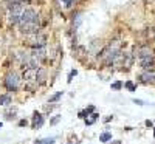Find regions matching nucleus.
Masks as SVG:
<instances>
[{"instance_id":"obj_23","label":"nucleus","mask_w":155,"mask_h":144,"mask_svg":"<svg viewBox=\"0 0 155 144\" xmlns=\"http://www.w3.org/2000/svg\"><path fill=\"white\" fill-rule=\"evenodd\" d=\"M146 126H147V127H152L154 124H152V121H149V119H147V121H146Z\"/></svg>"},{"instance_id":"obj_14","label":"nucleus","mask_w":155,"mask_h":144,"mask_svg":"<svg viewBox=\"0 0 155 144\" xmlns=\"http://www.w3.org/2000/svg\"><path fill=\"white\" fill-rule=\"evenodd\" d=\"M110 140H112V133H110V132H104V133H101V136H99V141L101 143H109Z\"/></svg>"},{"instance_id":"obj_1","label":"nucleus","mask_w":155,"mask_h":144,"mask_svg":"<svg viewBox=\"0 0 155 144\" xmlns=\"http://www.w3.org/2000/svg\"><path fill=\"white\" fill-rule=\"evenodd\" d=\"M119 53H121V40H112L101 53H99V59H101L102 64L112 65V62Z\"/></svg>"},{"instance_id":"obj_2","label":"nucleus","mask_w":155,"mask_h":144,"mask_svg":"<svg viewBox=\"0 0 155 144\" xmlns=\"http://www.w3.org/2000/svg\"><path fill=\"white\" fill-rule=\"evenodd\" d=\"M19 28L23 34H28V36L34 34V33H39V30H41V17L37 16V17L22 22V23H19Z\"/></svg>"},{"instance_id":"obj_4","label":"nucleus","mask_w":155,"mask_h":144,"mask_svg":"<svg viewBox=\"0 0 155 144\" xmlns=\"http://www.w3.org/2000/svg\"><path fill=\"white\" fill-rule=\"evenodd\" d=\"M20 82H22V79H20L19 73H16V71H9V73L5 76V87H6L8 92L19 90Z\"/></svg>"},{"instance_id":"obj_22","label":"nucleus","mask_w":155,"mask_h":144,"mask_svg":"<svg viewBox=\"0 0 155 144\" xmlns=\"http://www.w3.org/2000/svg\"><path fill=\"white\" fill-rule=\"evenodd\" d=\"M19 126H20V127H23V126H26V121H25V119H22V121H20V123H19Z\"/></svg>"},{"instance_id":"obj_25","label":"nucleus","mask_w":155,"mask_h":144,"mask_svg":"<svg viewBox=\"0 0 155 144\" xmlns=\"http://www.w3.org/2000/svg\"><path fill=\"white\" fill-rule=\"evenodd\" d=\"M110 144H121V141H115V143H110Z\"/></svg>"},{"instance_id":"obj_13","label":"nucleus","mask_w":155,"mask_h":144,"mask_svg":"<svg viewBox=\"0 0 155 144\" xmlns=\"http://www.w3.org/2000/svg\"><path fill=\"white\" fill-rule=\"evenodd\" d=\"M54 141H56V138L51 136V138H42V140H36L34 144H53Z\"/></svg>"},{"instance_id":"obj_26","label":"nucleus","mask_w":155,"mask_h":144,"mask_svg":"<svg viewBox=\"0 0 155 144\" xmlns=\"http://www.w3.org/2000/svg\"><path fill=\"white\" fill-rule=\"evenodd\" d=\"M154 129H155V127H154ZM154 136H155V130H154Z\"/></svg>"},{"instance_id":"obj_16","label":"nucleus","mask_w":155,"mask_h":144,"mask_svg":"<svg viewBox=\"0 0 155 144\" xmlns=\"http://www.w3.org/2000/svg\"><path fill=\"white\" fill-rule=\"evenodd\" d=\"M62 95H64V92H58V93H56V95H53L51 98H50V99H48V102H51V104H53V102H58V101H59V99H60V98H62Z\"/></svg>"},{"instance_id":"obj_8","label":"nucleus","mask_w":155,"mask_h":144,"mask_svg":"<svg viewBox=\"0 0 155 144\" xmlns=\"http://www.w3.org/2000/svg\"><path fill=\"white\" fill-rule=\"evenodd\" d=\"M140 64H141V68L143 70H152L155 67V57L154 56L143 57V59H140Z\"/></svg>"},{"instance_id":"obj_15","label":"nucleus","mask_w":155,"mask_h":144,"mask_svg":"<svg viewBox=\"0 0 155 144\" xmlns=\"http://www.w3.org/2000/svg\"><path fill=\"white\" fill-rule=\"evenodd\" d=\"M88 116H90V118H85V124H87V126H92V124L98 119V116H99V115H98V113H90Z\"/></svg>"},{"instance_id":"obj_11","label":"nucleus","mask_w":155,"mask_h":144,"mask_svg":"<svg viewBox=\"0 0 155 144\" xmlns=\"http://www.w3.org/2000/svg\"><path fill=\"white\" fill-rule=\"evenodd\" d=\"M11 102H13L11 95H2L0 96V106H9Z\"/></svg>"},{"instance_id":"obj_6","label":"nucleus","mask_w":155,"mask_h":144,"mask_svg":"<svg viewBox=\"0 0 155 144\" xmlns=\"http://www.w3.org/2000/svg\"><path fill=\"white\" fill-rule=\"evenodd\" d=\"M31 56L37 59L39 62H43V60L47 59V45L45 47H39V48H33V51H31Z\"/></svg>"},{"instance_id":"obj_17","label":"nucleus","mask_w":155,"mask_h":144,"mask_svg":"<svg viewBox=\"0 0 155 144\" xmlns=\"http://www.w3.org/2000/svg\"><path fill=\"white\" fill-rule=\"evenodd\" d=\"M124 87H126L129 92H135V90H137V87H135V84H134L132 81H127L126 84H124Z\"/></svg>"},{"instance_id":"obj_18","label":"nucleus","mask_w":155,"mask_h":144,"mask_svg":"<svg viewBox=\"0 0 155 144\" xmlns=\"http://www.w3.org/2000/svg\"><path fill=\"white\" fill-rule=\"evenodd\" d=\"M124 87V84L121 81H116V82H113L112 84V90H121V88Z\"/></svg>"},{"instance_id":"obj_21","label":"nucleus","mask_w":155,"mask_h":144,"mask_svg":"<svg viewBox=\"0 0 155 144\" xmlns=\"http://www.w3.org/2000/svg\"><path fill=\"white\" fill-rule=\"evenodd\" d=\"M134 102H135V104H138V106H144V102H143L141 99H134Z\"/></svg>"},{"instance_id":"obj_20","label":"nucleus","mask_w":155,"mask_h":144,"mask_svg":"<svg viewBox=\"0 0 155 144\" xmlns=\"http://www.w3.org/2000/svg\"><path fill=\"white\" fill-rule=\"evenodd\" d=\"M76 74H78V70H71V71H70V74H68V79H67V81L71 82V81H73V77H75Z\"/></svg>"},{"instance_id":"obj_24","label":"nucleus","mask_w":155,"mask_h":144,"mask_svg":"<svg viewBox=\"0 0 155 144\" xmlns=\"http://www.w3.org/2000/svg\"><path fill=\"white\" fill-rule=\"evenodd\" d=\"M112 119H113V116H107V118L104 119V121H106V123H109V121H112Z\"/></svg>"},{"instance_id":"obj_7","label":"nucleus","mask_w":155,"mask_h":144,"mask_svg":"<svg viewBox=\"0 0 155 144\" xmlns=\"http://www.w3.org/2000/svg\"><path fill=\"white\" fill-rule=\"evenodd\" d=\"M42 126H43V115L39 113V112H34V113H33L31 127H33V129H41Z\"/></svg>"},{"instance_id":"obj_5","label":"nucleus","mask_w":155,"mask_h":144,"mask_svg":"<svg viewBox=\"0 0 155 144\" xmlns=\"http://www.w3.org/2000/svg\"><path fill=\"white\" fill-rule=\"evenodd\" d=\"M28 45L33 48H39V47H45L47 45V36L42 34V33H34V34L30 36Z\"/></svg>"},{"instance_id":"obj_19","label":"nucleus","mask_w":155,"mask_h":144,"mask_svg":"<svg viewBox=\"0 0 155 144\" xmlns=\"http://www.w3.org/2000/svg\"><path fill=\"white\" fill-rule=\"evenodd\" d=\"M60 118H62V116H60V115H56V116H54V118H53L51 121H50V124H51V126H54V124H58V123H59V121H60Z\"/></svg>"},{"instance_id":"obj_9","label":"nucleus","mask_w":155,"mask_h":144,"mask_svg":"<svg viewBox=\"0 0 155 144\" xmlns=\"http://www.w3.org/2000/svg\"><path fill=\"white\" fill-rule=\"evenodd\" d=\"M149 56H154V51H152V48L151 47H141V48H138V59H143V57H149Z\"/></svg>"},{"instance_id":"obj_3","label":"nucleus","mask_w":155,"mask_h":144,"mask_svg":"<svg viewBox=\"0 0 155 144\" xmlns=\"http://www.w3.org/2000/svg\"><path fill=\"white\" fill-rule=\"evenodd\" d=\"M23 81H25V87L30 92H34L39 87L37 82V68H28L23 71Z\"/></svg>"},{"instance_id":"obj_12","label":"nucleus","mask_w":155,"mask_h":144,"mask_svg":"<svg viewBox=\"0 0 155 144\" xmlns=\"http://www.w3.org/2000/svg\"><path fill=\"white\" fill-rule=\"evenodd\" d=\"M93 110H95V107H93V106H88L85 110H82V112H79V118H87V116L88 115H90V113H93Z\"/></svg>"},{"instance_id":"obj_27","label":"nucleus","mask_w":155,"mask_h":144,"mask_svg":"<svg viewBox=\"0 0 155 144\" xmlns=\"http://www.w3.org/2000/svg\"><path fill=\"white\" fill-rule=\"evenodd\" d=\"M0 127H2V123H0Z\"/></svg>"},{"instance_id":"obj_10","label":"nucleus","mask_w":155,"mask_h":144,"mask_svg":"<svg viewBox=\"0 0 155 144\" xmlns=\"http://www.w3.org/2000/svg\"><path fill=\"white\" fill-rule=\"evenodd\" d=\"M45 81H47V70L39 67L37 68V82H39V85L45 84Z\"/></svg>"}]
</instances>
